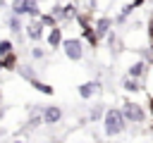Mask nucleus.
<instances>
[{
  "label": "nucleus",
  "mask_w": 153,
  "mask_h": 143,
  "mask_svg": "<svg viewBox=\"0 0 153 143\" xmlns=\"http://www.w3.org/2000/svg\"><path fill=\"white\" fill-rule=\"evenodd\" d=\"M143 5V0H134V2H129V5H124L122 10H120V14H117V19H115V24H124L127 19H129V14L136 10V7H141Z\"/></svg>",
  "instance_id": "nucleus-10"
},
{
  "label": "nucleus",
  "mask_w": 153,
  "mask_h": 143,
  "mask_svg": "<svg viewBox=\"0 0 153 143\" xmlns=\"http://www.w3.org/2000/svg\"><path fill=\"white\" fill-rule=\"evenodd\" d=\"M43 55H45V50H43V48H33V50H31V57H33V60H41Z\"/></svg>",
  "instance_id": "nucleus-20"
},
{
  "label": "nucleus",
  "mask_w": 153,
  "mask_h": 143,
  "mask_svg": "<svg viewBox=\"0 0 153 143\" xmlns=\"http://www.w3.org/2000/svg\"><path fill=\"white\" fill-rule=\"evenodd\" d=\"M50 12L57 17V21H72V19H76V5L74 2H67V5H60V2H55L53 7H50Z\"/></svg>",
  "instance_id": "nucleus-5"
},
{
  "label": "nucleus",
  "mask_w": 153,
  "mask_h": 143,
  "mask_svg": "<svg viewBox=\"0 0 153 143\" xmlns=\"http://www.w3.org/2000/svg\"><path fill=\"white\" fill-rule=\"evenodd\" d=\"M146 72H148V64H146L143 60H139V62L129 64V69H127V76H134V79H143V76H146Z\"/></svg>",
  "instance_id": "nucleus-11"
},
{
  "label": "nucleus",
  "mask_w": 153,
  "mask_h": 143,
  "mask_svg": "<svg viewBox=\"0 0 153 143\" xmlns=\"http://www.w3.org/2000/svg\"><path fill=\"white\" fill-rule=\"evenodd\" d=\"M22 26H24V24H22L19 14H10V17H7V29H10L12 33H19V31H22Z\"/></svg>",
  "instance_id": "nucleus-15"
},
{
  "label": "nucleus",
  "mask_w": 153,
  "mask_h": 143,
  "mask_svg": "<svg viewBox=\"0 0 153 143\" xmlns=\"http://www.w3.org/2000/svg\"><path fill=\"white\" fill-rule=\"evenodd\" d=\"M43 122L45 124H57V122H62V107H57V105H48L45 110H43Z\"/></svg>",
  "instance_id": "nucleus-7"
},
{
  "label": "nucleus",
  "mask_w": 153,
  "mask_h": 143,
  "mask_svg": "<svg viewBox=\"0 0 153 143\" xmlns=\"http://www.w3.org/2000/svg\"><path fill=\"white\" fill-rule=\"evenodd\" d=\"M0 69H2V60H0Z\"/></svg>",
  "instance_id": "nucleus-26"
},
{
  "label": "nucleus",
  "mask_w": 153,
  "mask_h": 143,
  "mask_svg": "<svg viewBox=\"0 0 153 143\" xmlns=\"http://www.w3.org/2000/svg\"><path fill=\"white\" fill-rule=\"evenodd\" d=\"M29 86H31V88H36V91H41L43 95H53V86H48V83L38 81L36 76H31V79H29Z\"/></svg>",
  "instance_id": "nucleus-13"
},
{
  "label": "nucleus",
  "mask_w": 153,
  "mask_h": 143,
  "mask_svg": "<svg viewBox=\"0 0 153 143\" xmlns=\"http://www.w3.org/2000/svg\"><path fill=\"white\" fill-rule=\"evenodd\" d=\"M2 69H7V72H14L17 69V55L14 52H10V55L2 57Z\"/></svg>",
  "instance_id": "nucleus-17"
},
{
  "label": "nucleus",
  "mask_w": 153,
  "mask_h": 143,
  "mask_svg": "<svg viewBox=\"0 0 153 143\" xmlns=\"http://www.w3.org/2000/svg\"><path fill=\"white\" fill-rule=\"evenodd\" d=\"M12 143H26V141H12Z\"/></svg>",
  "instance_id": "nucleus-25"
},
{
  "label": "nucleus",
  "mask_w": 153,
  "mask_h": 143,
  "mask_svg": "<svg viewBox=\"0 0 153 143\" xmlns=\"http://www.w3.org/2000/svg\"><path fill=\"white\" fill-rule=\"evenodd\" d=\"M122 86H124V91H131V93H139V91H143V83H141L139 79H134V76H127V79L122 81Z\"/></svg>",
  "instance_id": "nucleus-14"
},
{
  "label": "nucleus",
  "mask_w": 153,
  "mask_h": 143,
  "mask_svg": "<svg viewBox=\"0 0 153 143\" xmlns=\"http://www.w3.org/2000/svg\"><path fill=\"white\" fill-rule=\"evenodd\" d=\"M62 31H60V26H53L50 31H48V48H60L62 45Z\"/></svg>",
  "instance_id": "nucleus-12"
},
{
  "label": "nucleus",
  "mask_w": 153,
  "mask_h": 143,
  "mask_svg": "<svg viewBox=\"0 0 153 143\" xmlns=\"http://www.w3.org/2000/svg\"><path fill=\"white\" fill-rule=\"evenodd\" d=\"M124 124H127V119H124L120 107H110L103 114V131H105V136H120L124 131Z\"/></svg>",
  "instance_id": "nucleus-1"
},
{
  "label": "nucleus",
  "mask_w": 153,
  "mask_h": 143,
  "mask_svg": "<svg viewBox=\"0 0 153 143\" xmlns=\"http://www.w3.org/2000/svg\"><path fill=\"white\" fill-rule=\"evenodd\" d=\"M100 91V83L98 81H86V83H79V95L84 98V100H88L91 95H96Z\"/></svg>",
  "instance_id": "nucleus-9"
},
{
  "label": "nucleus",
  "mask_w": 153,
  "mask_h": 143,
  "mask_svg": "<svg viewBox=\"0 0 153 143\" xmlns=\"http://www.w3.org/2000/svg\"><path fill=\"white\" fill-rule=\"evenodd\" d=\"M41 122H43V114H41V117H38V114H36V112H33V114H31V117H29V126H31V129H36V126H38V124H41Z\"/></svg>",
  "instance_id": "nucleus-19"
},
{
  "label": "nucleus",
  "mask_w": 153,
  "mask_h": 143,
  "mask_svg": "<svg viewBox=\"0 0 153 143\" xmlns=\"http://www.w3.org/2000/svg\"><path fill=\"white\" fill-rule=\"evenodd\" d=\"M0 100H2V93H0Z\"/></svg>",
  "instance_id": "nucleus-27"
},
{
  "label": "nucleus",
  "mask_w": 153,
  "mask_h": 143,
  "mask_svg": "<svg viewBox=\"0 0 153 143\" xmlns=\"http://www.w3.org/2000/svg\"><path fill=\"white\" fill-rule=\"evenodd\" d=\"M43 31H45V26H43V21H41L38 17H33V19L26 24V38L33 41V43L43 38Z\"/></svg>",
  "instance_id": "nucleus-6"
},
{
  "label": "nucleus",
  "mask_w": 153,
  "mask_h": 143,
  "mask_svg": "<svg viewBox=\"0 0 153 143\" xmlns=\"http://www.w3.org/2000/svg\"><path fill=\"white\" fill-rule=\"evenodd\" d=\"M100 114H103V110H100V107L91 110V119H93V122H96V119H100Z\"/></svg>",
  "instance_id": "nucleus-21"
},
{
  "label": "nucleus",
  "mask_w": 153,
  "mask_h": 143,
  "mask_svg": "<svg viewBox=\"0 0 153 143\" xmlns=\"http://www.w3.org/2000/svg\"><path fill=\"white\" fill-rule=\"evenodd\" d=\"M12 14H29V17H41L38 2L36 0H12Z\"/></svg>",
  "instance_id": "nucleus-4"
},
{
  "label": "nucleus",
  "mask_w": 153,
  "mask_h": 143,
  "mask_svg": "<svg viewBox=\"0 0 153 143\" xmlns=\"http://www.w3.org/2000/svg\"><path fill=\"white\" fill-rule=\"evenodd\" d=\"M120 110H122V114H124L127 122H134V124H143V122H146V112H143V107H141L139 102H134V100H124Z\"/></svg>",
  "instance_id": "nucleus-2"
},
{
  "label": "nucleus",
  "mask_w": 153,
  "mask_h": 143,
  "mask_svg": "<svg viewBox=\"0 0 153 143\" xmlns=\"http://www.w3.org/2000/svg\"><path fill=\"white\" fill-rule=\"evenodd\" d=\"M62 50H65L67 60H72V62H79L84 57V43L79 38H65L62 41Z\"/></svg>",
  "instance_id": "nucleus-3"
},
{
  "label": "nucleus",
  "mask_w": 153,
  "mask_h": 143,
  "mask_svg": "<svg viewBox=\"0 0 153 143\" xmlns=\"http://www.w3.org/2000/svg\"><path fill=\"white\" fill-rule=\"evenodd\" d=\"M148 38H151V41H153V17H151V19H148Z\"/></svg>",
  "instance_id": "nucleus-22"
},
{
  "label": "nucleus",
  "mask_w": 153,
  "mask_h": 143,
  "mask_svg": "<svg viewBox=\"0 0 153 143\" xmlns=\"http://www.w3.org/2000/svg\"><path fill=\"white\" fill-rule=\"evenodd\" d=\"M0 136H5V126H0Z\"/></svg>",
  "instance_id": "nucleus-24"
},
{
  "label": "nucleus",
  "mask_w": 153,
  "mask_h": 143,
  "mask_svg": "<svg viewBox=\"0 0 153 143\" xmlns=\"http://www.w3.org/2000/svg\"><path fill=\"white\" fill-rule=\"evenodd\" d=\"M10 52H14V43L7 41V38H2V41H0V57H5V55H10Z\"/></svg>",
  "instance_id": "nucleus-18"
},
{
  "label": "nucleus",
  "mask_w": 153,
  "mask_h": 143,
  "mask_svg": "<svg viewBox=\"0 0 153 143\" xmlns=\"http://www.w3.org/2000/svg\"><path fill=\"white\" fill-rule=\"evenodd\" d=\"M148 107H151V112H153V98H151V100H148Z\"/></svg>",
  "instance_id": "nucleus-23"
},
{
  "label": "nucleus",
  "mask_w": 153,
  "mask_h": 143,
  "mask_svg": "<svg viewBox=\"0 0 153 143\" xmlns=\"http://www.w3.org/2000/svg\"><path fill=\"white\" fill-rule=\"evenodd\" d=\"M112 24H115V21H112L110 17H100V19L96 21V26H93V29H96V36H98V38H105V36L110 33Z\"/></svg>",
  "instance_id": "nucleus-8"
},
{
  "label": "nucleus",
  "mask_w": 153,
  "mask_h": 143,
  "mask_svg": "<svg viewBox=\"0 0 153 143\" xmlns=\"http://www.w3.org/2000/svg\"><path fill=\"white\" fill-rule=\"evenodd\" d=\"M41 21H43V26H48V29H53V26H57V17L53 14V12H41V17H38Z\"/></svg>",
  "instance_id": "nucleus-16"
}]
</instances>
